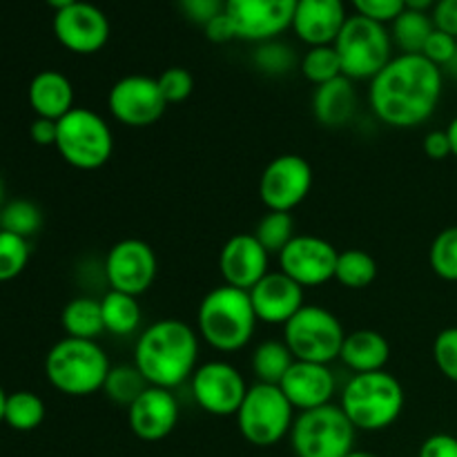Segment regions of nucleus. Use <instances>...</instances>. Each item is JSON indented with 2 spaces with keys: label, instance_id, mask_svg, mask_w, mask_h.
<instances>
[{
  "label": "nucleus",
  "instance_id": "6e6d98bb",
  "mask_svg": "<svg viewBox=\"0 0 457 457\" xmlns=\"http://www.w3.org/2000/svg\"><path fill=\"white\" fill-rule=\"evenodd\" d=\"M346 457H379V455L370 453V451H360V449H353L351 453H348Z\"/></svg>",
  "mask_w": 457,
  "mask_h": 457
},
{
  "label": "nucleus",
  "instance_id": "2eb2a0df",
  "mask_svg": "<svg viewBox=\"0 0 457 457\" xmlns=\"http://www.w3.org/2000/svg\"><path fill=\"white\" fill-rule=\"evenodd\" d=\"M277 257L279 270L306 290L320 288L335 279L339 253L324 237L295 235V239Z\"/></svg>",
  "mask_w": 457,
  "mask_h": 457
},
{
  "label": "nucleus",
  "instance_id": "37998d69",
  "mask_svg": "<svg viewBox=\"0 0 457 457\" xmlns=\"http://www.w3.org/2000/svg\"><path fill=\"white\" fill-rule=\"evenodd\" d=\"M177 4L183 16L199 27H205L226 9V0H177Z\"/></svg>",
  "mask_w": 457,
  "mask_h": 457
},
{
  "label": "nucleus",
  "instance_id": "cd10ccee",
  "mask_svg": "<svg viewBox=\"0 0 457 457\" xmlns=\"http://www.w3.org/2000/svg\"><path fill=\"white\" fill-rule=\"evenodd\" d=\"M293 364L295 357L284 339H266L254 348L250 357V369L257 382L277 384V386Z\"/></svg>",
  "mask_w": 457,
  "mask_h": 457
},
{
  "label": "nucleus",
  "instance_id": "ea45409f",
  "mask_svg": "<svg viewBox=\"0 0 457 457\" xmlns=\"http://www.w3.org/2000/svg\"><path fill=\"white\" fill-rule=\"evenodd\" d=\"M433 360H436L437 370L446 379L457 384V326L437 333L436 342H433Z\"/></svg>",
  "mask_w": 457,
  "mask_h": 457
},
{
  "label": "nucleus",
  "instance_id": "412c9836",
  "mask_svg": "<svg viewBox=\"0 0 457 457\" xmlns=\"http://www.w3.org/2000/svg\"><path fill=\"white\" fill-rule=\"evenodd\" d=\"M279 388L288 397L293 409L303 413V411L333 404V397L337 393V379L328 364L295 360V364L279 382Z\"/></svg>",
  "mask_w": 457,
  "mask_h": 457
},
{
  "label": "nucleus",
  "instance_id": "c756f323",
  "mask_svg": "<svg viewBox=\"0 0 457 457\" xmlns=\"http://www.w3.org/2000/svg\"><path fill=\"white\" fill-rule=\"evenodd\" d=\"M378 279V262L361 248L342 250L335 268V281L348 290H364Z\"/></svg>",
  "mask_w": 457,
  "mask_h": 457
},
{
  "label": "nucleus",
  "instance_id": "473e14b6",
  "mask_svg": "<svg viewBox=\"0 0 457 457\" xmlns=\"http://www.w3.org/2000/svg\"><path fill=\"white\" fill-rule=\"evenodd\" d=\"M43 226V212L34 201L13 199L0 208V230L29 239Z\"/></svg>",
  "mask_w": 457,
  "mask_h": 457
},
{
  "label": "nucleus",
  "instance_id": "a19ab883",
  "mask_svg": "<svg viewBox=\"0 0 457 457\" xmlns=\"http://www.w3.org/2000/svg\"><path fill=\"white\" fill-rule=\"evenodd\" d=\"M357 16L370 18L382 25H391L402 12H404V0H351Z\"/></svg>",
  "mask_w": 457,
  "mask_h": 457
},
{
  "label": "nucleus",
  "instance_id": "8fccbe9b",
  "mask_svg": "<svg viewBox=\"0 0 457 457\" xmlns=\"http://www.w3.org/2000/svg\"><path fill=\"white\" fill-rule=\"evenodd\" d=\"M437 0H404V9H411V12H422L428 13L433 12Z\"/></svg>",
  "mask_w": 457,
  "mask_h": 457
},
{
  "label": "nucleus",
  "instance_id": "e433bc0d",
  "mask_svg": "<svg viewBox=\"0 0 457 457\" xmlns=\"http://www.w3.org/2000/svg\"><path fill=\"white\" fill-rule=\"evenodd\" d=\"M428 263L433 272L445 281H457V226L445 228L433 239L428 250Z\"/></svg>",
  "mask_w": 457,
  "mask_h": 457
},
{
  "label": "nucleus",
  "instance_id": "79ce46f5",
  "mask_svg": "<svg viewBox=\"0 0 457 457\" xmlns=\"http://www.w3.org/2000/svg\"><path fill=\"white\" fill-rule=\"evenodd\" d=\"M455 52H457V38L445 34V31L436 29L431 36H428L422 56H427L433 65L445 70V67L451 62V58L455 56Z\"/></svg>",
  "mask_w": 457,
  "mask_h": 457
},
{
  "label": "nucleus",
  "instance_id": "a211bd4d",
  "mask_svg": "<svg viewBox=\"0 0 457 457\" xmlns=\"http://www.w3.org/2000/svg\"><path fill=\"white\" fill-rule=\"evenodd\" d=\"M248 295L257 320L268 326H286L306 306V290L281 270L268 272Z\"/></svg>",
  "mask_w": 457,
  "mask_h": 457
},
{
  "label": "nucleus",
  "instance_id": "9d476101",
  "mask_svg": "<svg viewBox=\"0 0 457 457\" xmlns=\"http://www.w3.org/2000/svg\"><path fill=\"white\" fill-rule=\"evenodd\" d=\"M346 330L335 312L328 308L306 303L288 324L284 326V342L295 360L333 364L339 360Z\"/></svg>",
  "mask_w": 457,
  "mask_h": 457
},
{
  "label": "nucleus",
  "instance_id": "c9c22d12",
  "mask_svg": "<svg viewBox=\"0 0 457 457\" xmlns=\"http://www.w3.org/2000/svg\"><path fill=\"white\" fill-rule=\"evenodd\" d=\"M253 65L266 76H286L297 67V54L279 38L266 40L254 47Z\"/></svg>",
  "mask_w": 457,
  "mask_h": 457
},
{
  "label": "nucleus",
  "instance_id": "bb28decb",
  "mask_svg": "<svg viewBox=\"0 0 457 457\" xmlns=\"http://www.w3.org/2000/svg\"><path fill=\"white\" fill-rule=\"evenodd\" d=\"M61 326L67 337L76 339H98L105 333L101 312V299L83 295L65 303L61 312Z\"/></svg>",
  "mask_w": 457,
  "mask_h": 457
},
{
  "label": "nucleus",
  "instance_id": "a18cd8bd",
  "mask_svg": "<svg viewBox=\"0 0 457 457\" xmlns=\"http://www.w3.org/2000/svg\"><path fill=\"white\" fill-rule=\"evenodd\" d=\"M431 18L436 29L457 38V0H437Z\"/></svg>",
  "mask_w": 457,
  "mask_h": 457
},
{
  "label": "nucleus",
  "instance_id": "6e6552de",
  "mask_svg": "<svg viewBox=\"0 0 457 457\" xmlns=\"http://www.w3.org/2000/svg\"><path fill=\"white\" fill-rule=\"evenodd\" d=\"M295 409L277 384L257 382L248 388L239 411L237 428L241 437L254 446H275L290 436L295 424Z\"/></svg>",
  "mask_w": 457,
  "mask_h": 457
},
{
  "label": "nucleus",
  "instance_id": "58836bf2",
  "mask_svg": "<svg viewBox=\"0 0 457 457\" xmlns=\"http://www.w3.org/2000/svg\"><path fill=\"white\" fill-rule=\"evenodd\" d=\"M156 80L168 105H179L195 92V76L186 67H168Z\"/></svg>",
  "mask_w": 457,
  "mask_h": 457
},
{
  "label": "nucleus",
  "instance_id": "6ab92c4d",
  "mask_svg": "<svg viewBox=\"0 0 457 457\" xmlns=\"http://www.w3.org/2000/svg\"><path fill=\"white\" fill-rule=\"evenodd\" d=\"M219 272L223 284L250 290L270 272V254L248 232L230 237L219 253Z\"/></svg>",
  "mask_w": 457,
  "mask_h": 457
},
{
  "label": "nucleus",
  "instance_id": "de8ad7c7",
  "mask_svg": "<svg viewBox=\"0 0 457 457\" xmlns=\"http://www.w3.org/2000/svg\"><path fill=\"white\" fill-rule=\"evenodd\" d=\"M422 147L424 154L433 161H445L449 156H453L451 154V141L446 137V129H433V132H428Z\"/></svg>",
  "mask_w": 457,
  "mask_h": 457
},
{
  "label": "nucleus",
  "instance_id": "393cba45",
  "mask_svg": "<svg viewBox=\"0 0 457 457\" xmlns=\"http://www.w3.org/2000/svg\"><path fill=\"white\" fill-rule=\"evenodd\" d=\"M339 360L346 369L353 370V375L386 370L388 360H391V344L373 328L353 330V333H346Z\"/></svg>",
  "mask_w": 457,
  "mask_h": 457
},
{
  "label": "nucleus",
  "instance_id": "c03bdc74",
  "mask_svg": "<svg viewBox=\"0 0 457 457\" xmlns=\"http://www.w3.org/2000/svg\"><path fill=\"white\" fill-rule=\"evenodd\" d=\"M418 457H457V437L449 433H436L422 442Z\"/></svg>",
  "mask_w": 457,
  "mask_h": 457
},
{
  "label": "nucleus",
  "instance_id": "1a4fd4ad",
  "mask_svg": "<svg viewBox=\"0 0 457 457\" xmlns=\"http://www.w3.org/2000/svg\"><path fill=\"white\" fill-rule=\"evenodd\" d=\"M288 437L297 457H346L355 449L357 428L342 406L326 404L299 413Z\"/></svg>",
  "mask_w": 457,
  "mask_h": 457
},
{
  "label": "nucleus",
  "instance_id": "f3484780",
  "mask_svg": "<svg viewBox=\"0 0 457 457\" xmlns=\"http://www.w3.org/2000/svg\"><path fill=\"white\" fill-rule=\"evenodd\" d=\"M52 27L58 43L80 56L101 52L110 40V21L105 12L83 0L56 12Z\"/></svg>",
  "mask_w": 457,
  "mask_h": 457
},
{
  "label": "nucleus",
  "instance_id": "72a5a7b5",
  "mask_svg": "<svg viewBox=\"0 0 457 457\" xmlns=\"http://www.w3.org/2000/svg\"><path fill=\"white\" fill-rule=\"evenodd\" d=\"M299 70H302L303 79L308 83L324 85L328 80L337 79L342 74V62H339L337 49L335 45H321V47H308V52L303 54L302 61H299Z\"/></svg>",
  "mask_w": 457,
  "mask_h": 457
},
{
  "label": "nucleus",
  "instance_id": "4be33fe9",
  "mask_svg": "<svg viewBox=\"0 0 457 457\" xmlns=\"http://www.w3.org/2000/svg\"><path fill=\"white\" fill-rule=\"evenodd\" d=\"M346 21L344 0H297L290 29L308 47H321L335 45Z\"/></svg>",
  "mask_w": 457,
  "mask_h": 457
},
{
  "label": "nucleus",
  "instance_id": "7c9ffc66",
  "mask_svg": "<svg viewBox=\"0 0 457 457\" xmlns=\"http://www.w3.org/2000/svg\"><path fill=\"white\" fill-rule=\"evenodd\" d=\"M147 386H150L147 379L143 378L141 370H138L132 361V364L112 366L110 375H107L105 379V386H103V393H105L107 400H112L114 404L129 409Z\"/></svg>",
  "mask_w": 457,
  "mask_h": 457
},
{
  "label": "nucleus",
  "instance_id": "9b49d317",
  "mask_svg": "<svg viewBox=\"0 0 457 457\" xmlns=\"http://www.w3.org/2000/svg\"><path fill=\"white\" fill-rule=\"evenodd\" d=\"M159 80L145 74H128L116 80L107 94V110L112 119L125 128H152L168 110Z\"/></svg>",
  "mask_w": 457,
  "mask_h": 457
},
{
  "label": "nucleus",
  "instance_id": "dca6fc26",
  "mask_svg": "<svg viewBox=\"0 0 457 457\" xmlns=\"http://www.w3.org/2000/svg\"><path fill=\"white\" fill-rule=\"evenodd\" d=\"M297 0H226L223 12L230 18L237 40L266 43L290 29Z\"/></svg>",
  "mask_w": 457,
  "mask_h": 457
},
{
  "label": "nucleus",
  "instance_id": "4468645a",
  "mask_svg": "<svg viewBox=\"0 0 457 457\" xmlns=\"http://www.w3.org/2000/svg\"><path fill=\"white\" fill-rule=\"evenodd\" d=\"M248 388L244 373L226 360L199 364V369L190 378V391L196 406L214 418L237 415Z\"/></svg>",
  "mask_w": 457,
  "mask_h": 457
},
{
  "label": "nucleus",
  "instance_id": "864d4df0",
  "mask_svg": "<svg viewBox=\"0 0 457 457\" xmlns=\"http://www.w3.org/2000/svg\"><path fill=\"white\" fill-rule=\"evenodd\" d=\"M442 71H445V74H449V76H453V79H457V52H455V56L451 58L449 65H446Z\"/></svg>",
  "mask_w": 457,
  "mask_h": 457
},
{
  "label": "nucleus",
  "instance_id": "5701e85b",
  "mask_svg": "<svg viewBox=\"0 0 457 457\" xmlns=\"http://www.w3.org/2000/svg\"><path fill=\"white\" fill-rule=\"evenodd\" d=\"M357 105H360V98H357L355 80L346 76H337L328 83L317 85L312 92V116L324 128H346L355 119Z\"/></svg>",
  "mask_w": 457,
  "mask_h": 457
},
{
  "label": "nucleus",
  "instance_id": "423d86ee",
  "mask_svg": "<svg viewBox=\"0 0 457 457\" xmlns=\"http://www.w3.org/2000/svg\"><path fill=\"white\" fill-rule=\"evenodd\" d=\"M58 123L56 150L67 165L83 172L101 170L114 154V134L98 112L74 107Z\"/></svg>",
  "mask_w": 457,
  "mask_h": 457
},
{
  "label": "nucleus",
  "instance_id": "a878e982",
  "mask_svg": "<svg viewBox=\"0 0 457 457\" xmlns=\"http://www.w3.org/2000/svg\"><path fill=\"white\" fill-rule=\"evenodd\" d=\"M101 312L105 333L114 337H129L141 328L143 308L138 297H132V295L107 290L101 297Z\"/></svg>",
  "mask_w": 457,
  "mask_h": 457
},
{
  "label": "nucleus",
  "instance_id": "f257e3e1",
  "mask_svg": "<svg viewBox=\"0 0 457 457\" xmlns=\"http://www.w3.org/2000/svg\"><path fill=\"white\" fill-rule=\"evenodd\" d=\"M445 92V71L422 54H397L370 80L369 105L388 128H420L436 114Z\"/></svg>",
  "mask_w": 457,
  "mask_h": 457
},
{
  "label": "nucleus",
  "instance_id": "f704fd0d",
  "mask_svg": "<svg viewBox=\"0 0 457 457\" xmlns=\"http://www.w3.org/2000/svg\"><path fill=\"white\" fill-rule=\"evenodd\" d=\"M268 254H279L295 239V219L290 212H270L259 219L253 232Z\"/></svg>",
  "mask_w": 457,
  "mask_h": 457
},
{
  "label": "nucleus",
  "instance_id": "49530a36",
  "mask_svg": "<svg viewBox=\"0 0 457 457\" xmlns=\"http://www.w3.org/2000/svg\"><path fill=\"white\" fill-rule=\"evenodd\" d=\"M205 31V38L212 40V43H230V40H237V31L235 27H232L230 18H228V13H219L217 18H212V21L208 22V25L204 27Z\"/></svg>",
  "mask_w": 457,
  "mask_h": 457
},
{
  "label": "nucleus",
  "instance_id": "ddd939ff",
  "mask_svg": "<svg viewBox=\"0 0 457 457\" xmlns=\"http://www.w3.org/2000/svg\"><path fill=\"white\" fill-rule=\"evenodd\" d=\"M103 275H105L110 290L141 297L156 281L159 259H156L154 248L147 241L128 237V239L116 241L107 250Z\"/></svg>",
  "mask_w": 457,
  "mask_h": 457
},
{
  "label": "nucleus",
  "instance_id": "4d7b16f0",
  "mask_svg": "<svg viewBox=\"0 0 457 457\" xmlns=\"http://www.w3.org/2000/svg\"><path fill=\"white\" fill-rule=\"evenodd\" d=\"M3 201H4V187H3V181H0V208H3Z\"/></svg>",
  "mask_w": 457,
  "mask_h": 457
},
{
  "label": "nucleus",
  "instance_id": "09e8293b",
  "mask_svg": "<svg viewBox=\"0 0 457 457\" xmlns=\"http://www.w3.org/2000/svg\"><path fill=\"white\" fill-rule=\"evenodd\" d=\"M56 134H58V123L56 120H49V119H40L36 116L34 123L29 125V137L36 145H56Z\"/></svg>",
  "mask_w": 457,
  "mask_h": 457
},
{
  "label": "nucleus",
  "instance_id": "39448f33",
  "mask_svg": "<svg viewBox=\"0 0 457 457\" xmlns=\"http://www.w3.org/2000/svg\"><path fill=\"white\" fill-rule=\"evenodd\" d=\"M112 361L96 339L65 337L45 357L47 382L70 397H87L103 391Z\"/></svg>",
  "mask_w": 457,
  "mask_h": 457
},
{
  "label": "nucleus",
  "instance_id": "2f4dec72",
  "mask_svg": "<svg viewBox=\"0 0 457 457\" xmlns=\"http://www.w3.org/2000/svg\"><path fill=\"white\" fill-rule=\"evenodd\" d=\"M45 420V402L31 391H16L7 395L4 424L13 431H34Z\"/></svg>",
  "mask_w": 457,
  "mask_h": 457
},
{
  "label": "nucleus",
  "instance_id": "3c124183",
  "mask_svg": "<svg viewBox=\"0 0 457 457\" xmlns=\"http://www.w3.org/2000/svg\"><path fill=\"white\" fill-rule=\"evenodd\" d=\"M446 137H449V141H451V154L457 159V116L451 120L449 125H446Z\"/></svg>",
  "mask_w": 457,
  "mask_h": 457
},
{
  "label": "nucleus",
  "instance_id": "b1692460",
  "mask_svg": "<svg viewBox=\"0 0 457 457\" xmlns=\"http://www.w3.org/2000/svg\"><path fill=\"white\" fill-rule=\"evenodd\" d=\"M31 110L36 116L49 120H61L67 112L74 110V85L62 71L43 70L31 79L27 89Z\"/></svg>",
  "mask_w": 457,
  "mask_h": 457
},
{
  "label": "nucleus",
  "instance_id": "c85d7f7f",
  "mask_svg": "<svg viewBox=\"0 0 457 457\" xmlns=\"http://www.w3.org/2000/svg\"><path fill=\"white\" fill-rule=\"evenodd\" d=\"M436 31L433 18L422 12H411L404 9L395 21L391 22V38L393 45L402 54H422L428 36Z\"/></svg>",
  "mask_w": 457,
  "mask_h": 457
},
{
  "label": "nucleus",
  "instance_id": "7ed1b4c3",
  "mask_svg": "<svg viewBox=\"0 0 457 457\" xmlns=\"http://www.w3.org/2000/svg\"><path fill=\"white\" fill-rule=\"evenodd\" d=\"M257 324L248 290L228 284L205 293L196 311V333L217 353L244 351Z\"/></svg>",
  "mask_w": 457,
  "mask_h": 457
},
{
  "label": "nucleus",
  "instance_id": "f03ea898",
  "mask_svg": "<svg viewBox=\"0 0 457 457\" xmlns=\"http://www.w3.org/2000/svg\"><path fill=\"white\" fill-rule=\"evenodd\" d=\"M201 337L187 321L165 317L138 335L134 344V366L150 386L174 388L190 382L199 369Z\"/></svg>",
  "mask_w": 457,
  "mask_h": 457
},
{
  "label": "nucleus",
  "instance_id": "f8f14e48",
  "mask_svg": "<svg viewBox=\"0 0 457 457\" xmlns=\"http://www.w3.org/2000/svg\"><path fill=\"white\" fill-rule=\"evenodd\" d=\"M312 165L302 154H279L263 168L259 199L270 212H293L312 190Z\"/></svg>",
  "mask_w": 457,
  "mask_h": 457
},
{
  "label": "nucleus",
  "instance_id": "aec40b11",
  "mask_svg": "<svg viewBox=\"0 0 457 457\" xmlns=\"http://www.w3.org/2000/svg\"><path fill=\"white\" fill-rule=\"evenodd\" d=\"M181 409L172 391L147 386L128 409V424L134 436L143 442L165 440L177 428Z\"/></svg>",
  "mask_w": 457,
  "mask_h": 457
},
{
  "label": "nucleus",
  "instance_id": "603ef678",
  "mask_svg": "<svg viewBox=\"0 0 457 457\" xmlns=\"http://www.w3.org/2000/svg\"><path fill=\"white\" fill-rule=\"evenodd\" d=\"M45 3H47L54 12H61V9H67L71 7V4H76L79 0H45Z\"/></svg>",
  "mask_w": 457,
  "mask_h": 457
},
{
  "label": "nucleus",
  "instance_id": "0eeeda50",
  "mask_svg": "<svg viewBox=\"0 0 457 457\" xmlns=\"http://www.w3.org/2000/svg\"><path fill=\"white\" fill-rule=\"evenodd\" d=\"M391 29L364 16H348L335 40L342 74L351 80H373L393 58Z\"/></svg>",
  "mask_w": 457,
  "mask_h": 457
},
{
  "label": "nucleus",
  "instance_id": "5fc2aeb1",
  "mask_svg": "<svg viewBox=\"0 0 457 457\" xmlns=\"http://www.w3.org/2000/svg\"><path fill=\"white\" fill-rule=\"evenodd\" d=\"M4 406H7V393L0 386V422H4Z\"/></svg>",
  "mask_w": 457,
  "mask_h": 457
},
{
  "label": "nucleus",
  "instance_id": "4c0bfd02",
  "mask_svg": "<svg viewBox=\"0 0 457 457\" xmlns=\"http://www.w3.org/2000/svg\"><path fill=\"white\" fill-rule=\"evenodd\" d=\"M29 239L0 230V281H12L29 263Z\"/></svg>",
  "mask_w": 457,
  "mask_h": 457
},
{
  "label": "nucleus",
  "instance_id": "20e7f679",
  "mask_svg": "<svg viewBox=\"0 0 457 457\" xmlns=\"http://www.w3.org/2000/svg\"><path fill=\"white\" fill-rule=\"evenodd\" d=\"M406 393L388 370L355 373L339 393V406L357 431H384L400 420Z\"/></svg>",
  "mask_w": 457,
  "mask_h": 457
}]
</instances>
